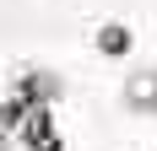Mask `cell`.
Masks as SVG:
<instances>
[{"mask_svg":"<svg viewBox=\"0 0 157 151\" xmlns=\"http://www.w3.org/2000/svg\"><path fill=\"white\" fill-rule=\"evenodd\" d=\"M130 103H136V108H152L157 103V76H141V81L130 87Z\"/></svg>","mask_w":157,"mask_h":151,"instance_id":"6da1fadb","label":"cell"}]
</instances>
